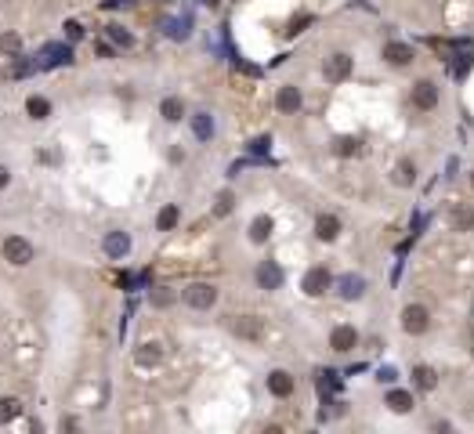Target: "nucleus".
<instances>
[{
	"mask_svg": "<svg viewBox=\"0 0 474 434\" xmlns=\"http://www.w3.org/2000/svg\"><path fill=\"white\" fill-rule=\"evenodd\" d=\"M413 387L424 391V394L434 391V387H438V369L427 365V362H417V365H413Z\"/></svg>",
	"mask_w": 474,
	"mask_h": 434,
	"instance_id": "23",
	"label": "nucleus"
},
{
	"mask_svg": "<svg viewBox=\"0 0 474 434\" xmlns=\"http://www.w3.org/2000/svg\"><path fill=\"white\" fill-rule=\"evenodd\" d=\"M340 232H344V221L337 213H319V217H315V225H311V235L319 242H337Z\"/></svg>",
	"mask_w": 474,
	"mask_h": 434,
	"instance_id": "15",
	"label": "nucleus"
},
{
	"mask_svg": "<svg viewBox=\"0 0 474 434\" xmlns=\"http://www.w3.org/2000/svg\"><path fill=\"white\" fill-rule=\"evenodd\" d=\"M22 416V401L15 394H0V423H15Z\"/></svg>",
	"mask_w": 474,
	"mask_h": 434,
	"instance_id": "27",
	"label": "nucleus"
},
{
	"mask_svg": "<svg viewBox=\"0 0 474 434\" xmlns=\"http://www.w3.org/2000/svg\"><path fill=\"white\" fill-rule=\"evenodd\" d=\"M301 290H304V297H311V300L326 297V293L333 290V271H330L326 264H311V268L304 271V278H301Z\"/></svg>",
	"mask_w": 474,
	"mask_h": 434,
	"instance_id": "5",
	"label": "nucleus"
},
{
	"mask_svg": "<svg viewBox=\"0 0 474 434\" xmlns=\"http://www.w3.org/2000/svg\"><path fill=\"white\" fill-rule=\"evenodd\" d=\"M441 105V87H438V80H431V76H420L413 87H409V109L413 112H434Z\"/></svg>",
	"mask_w": 474,
	"mask_h": 434,
	"instance_id": "1",
	"label": "nucleus"
},
{
	"mask_svg": "<svg viewBox=\"0 0 474 434\" xmlns=\"http://www.w3.org/2000/svg\"><path fill=\"white\" fill-rule=\"evenodd\" d=\"M229 333L246 340V344H261V340H265V319H258V315H232L229 319Z\"/></svg>",
	"mask_w": 474,
	"mask_h": 434,
	"instance_id": "7",
	"label": "nucleus"
},
{
	"mask_svg": "<svg viewBox=\"0 0 474 434\" xmlns=\"http://www.w3.org/2000/svg\"><path fill=\"white\" fill-rule=\"evenodd\" d=\"M366 290H369L366 275L347 271V275L333 278V293H337V300H344V304H355V300H362V297H366Z\"/></svg>",
	"mask_w": 474,
	"mask_h": 434,
	"instance_id": "8",
	"label": "nucleus"
},
{
	"mask_svg": "<svg viewBox=\"0 0 474 434\" xmlns=\"http://www.w3.org/2000/svg\"><path fill=\"white\" fill-rule=\"evenodd\" d=\"M0 257H4L11 268H29L37 261V246L25 235H8L4 242H0Z\"/></svg>",
	"mask_w": 474,
	"mask_h": 434,
	"instance_id": "4",
	"label": "nucleus"
},
{
	"mask_svg": "<svg viewBox=\"0 0 474 434\" xmlns=\"http://www.w3.org/2000/svg\"><path fill=\"white\" fill-rule=\"evenodd\" d=\"M366 152V141L359 138V134H340V138H333V156H340V160H355V156H362Z\"/></svg>",
	"mask_w": 474,
	"mask_h": 434,
	"instance_id": "20",
	"label": "nucleus"
},
{
	"mask_svg": "<svg viewBox=\"0 0 474 434\" xmlns=\"http://www.w3.org/2000/svg\"><path fill=\"white\" fill-rule=\"evenodd\" d=\"M376 380H381V384H395V369H391V365L381 369V373H376Z\"/></svg>",
	"mask_w": 474,
	"mask_h": 434,
	"instance_id": "33",
	"label": "nucleus"
},
{
	"mask_svg": "<svg viewBox=\"0 0 474 434\" xmlns=\"http://www.w3.org/2000/svg\"><path fill=\"white\" fill-rule=\"evenodd\" d=\"M388 181L395 184V189H413V184L420 181V167H417V160H413V156H402V160L391 167Z\"/></svg>",
	"mask_w": 474,
	"mask_h": 434,
	"instance_id": "14",
	"label": "nucleus"
},
{
	"mask_svg": "<svg viewBox=\"0 0 474 434\" xmlns=\"http://www.w3.org/2000/svg\"><path fill=\"white\" fill-rule=\"evenodd\" d=\"M0 4H4V0H0Z\"/></svg>",
	"mask_w": 474,
	"mask_h": 434,
	"instance_id": "36",
	"label": "nucleus"
},
{
	"mask_svg": "<svg viewBox=\"0 0 474 434\" xmlns=\"http://www.w3.org/2000/svg\"><path fill=\"white\" fill-rule=\"evenodd\" d=\"M398 326H402L405 336H424V333H431V307L420 304V300H409V304L402 307V315H398Z\"/></svg>",
	"mask_w": 474,
	"mask_h": 434,
	"instance_id": "3",
	"label": "nucleus"
},
{
	"mask_svg": "<svg viewBox=\"0 0 474 434\" xmlns=\"http://www.w3.org/2000/svg\"><path fill=\"white\" fill-rule=\"evenodd\" d=\"M236 210V192L232 189H221L217 192V203H214V217H229Z\"/></svg>",
	"mask_w": 474,
	"mask_h": 434,
	"instance_id": "30",
	"label": "nucleus"
},
{
	"mask_svg": "<svg viewBox=\"0 0 474 434\" xmlns=\"http://www.w3.org/2000/svg\"><path fill=\"white\" fill-rule=\"evenodd\" d=\"M105 37L116 44V47H123V51H127V47H134V33H131V29H123L120 22H112V25H105Z\"/></svg>",
	"mask_w": 474,
	"mask_h": 434,
	"instance_id": "28",
	"label": "nucleus"
},
{
	"mask_svg": "<svg viewBox=\"0 0 474 434\" xmlns=\"http://www.w3.org/2000/svg\"><path fill=\"white\" fill-rule=\"evenodd\" d=\"M25 116H29V119H47V116H51V98L29 95V98H25Z\"/></svg>",
	"mask_w": 474,
	"mask_h": 434,
	"instance_id": "26",
	"label": "nucleus"
},
{
	"mask_svg": "<svg viewBox=\"0 0 474 434\" xmlns=\"http://www.w3.org/2000/svg\"><path fill=\"white\" fill-rule=\"evenodd\" d=\"M181 225V206L178 203H167L160 213H156V232H174Z\"/></svg>",
	"mask_w": 474,
	"mask_h": 434,
	"instance_id": "25",
	"label": "nucleus"
},
{
	"mask_svg": "<svg viewBox=\"0 0 474 434\" xmlns=\"http://www.w3.org/2000/svg\"><path fill=\"white\" fill-rule=\"evenodd\" d=\"M254 283H258V290H282V283H287V275H282V268L275 264V261H261L258 264V271H254Z\"/></svg>",
	"mask_w": 474,
	"mask_h": 434,
	"instance_id": "16",
	"label": "nucleus"
},
{
	"mask_svg": "<svg viewBox=\"0 0 474 434\" xmlns=\"http://www.w3.org/2000/svg\"><path fill=\"white\" fill-rule=\"evenodd\" d=\"M188 123H192L196 141H210V138H214V131H217V123H214V116H210V112H192V116H188Z\"/></svg>",
	"mask_w": 474,
	"mask_h": 434,
	"instance_id": "24",
	"label": "nucleus"
},
{
	"mask_svg": "<svg viewBox=\"0 0 474 434\" xmlns=\"http://www.w3.org/2000/svg\"><path fill=\"white\" fill-rule=\"evenodd\" d=\"M359 344H362V333H359L352 322H337V326L330 329V351H333V355H352Z\"/></svg>",
	"mask_w": 474,
	"mask_h": 434,
	"instance_id": "9",
	"label": "nucleus"
},
{
	"mask_svg": "<svg viewBox=\"0 0 474 434\" xmlns=\"http://www.w3.org/2000/svg\"><path fill=\"white\" fill-rule=\"evenodd\" d=\"M272 232H275V221H272L268 213H258L254 221H250V228H246V239L254 242V246H265L272 239Z\"/></svg>",
	"mask_w": 474,
	"mask_h": 434,
	"instance_id": "21",
	"label": "nucleus"
},
{
	"mask_svg": "<svg viewBox=\"0 0 474 434\" xmlns=\"http://www.w3.org/2000/svg\"><path fill=\"white\" fill-rule=\"evenodd\" d=\"M0 54H22V37L18 33H0Z\"/></svg>",
	"mask_w": 474,
	"mask_h": 434,
	"instance_id": "31",
	"label": "nucleus"
},
{
	"mask_svg": "<svg viewBox=\"0 0 474 434\" xmlns=\"http://www.w3.org/2000/svg\"><path fill=\"white\" fill-rule=\"evenodd\" d=\"M160 116H163V123H181V119H188V105L178 98V95H167L163 102H160Z\"/></svg>",
	"mask_w": 474,
	"mask_h": 434,
	"instance_id": "22",
	"label": "nucleus"
},
{
	"mask_svg": "<svg viewBox=\"0 0 474 434\" xmlns=\"http://www.w3.org/2000/svg\"><path fill=\"white\" fill-rule=\"evenodd\" d=\"M66 37L69 40H83V25L80 22H66Z\"/></svg>",
	"mask_w": 474,
	"mask_h": 434,
	"instance_id": "32",
	"label": "nucleus"
},
{
	"mask_svg": "<svg viewBox=\"0 0 474 434\" xmlns=\"http://www.w3.org/2000/svg\"><path fill=\"white\" fill-rule=\"evenodd\" d=\"M265 387H268L272 398L287 401V398H294V391H297V377L290 373V369H272V373L265 377Z\"/></svg>",
	"mask_w": 474,
	"mask_h": 434,
	"instance_id": "13",
	"label": "nucleus"
},
{
	"mask_svg": "<svg viewBox=\"0 0 474 434\" xmlns=\"http://www.w3.org/2000/svg\"><path fill=\"white\" fill-rule=\"evenodd\" d=\"M381 58H384V66H391V69H409L417 61V47L405 44V40H388L381 47Z\"/></svg>",
	"mask_w": 474,
	"mask_h": 434,
	"instance_id": "10",
	"label": "nucleus"
},
{
	"mask_svg": "<svg viewBox=\"0 0 474 434\" xmlns=\"http://www.w3.org/2000/svg\"><path fill=\"white\" fill-rule=\"evenodd\" d=\"M467 184H470V192H474V167H470V174H467Z\"/></svg>",
	"mask_w": 474,
	"mask_h": 434,
	"instance_id": "35",
	"label": "nucleus"
},
{
	"mask_svg": "<svg viewBox=\"0 0 474 434\" xmlns=\"http://www.w3.org/2000/svg\"><path fill=\"white\" fill-rule=\"evenodd\" d=\"M178 297L188 312H210V307H217V300H221V290L214 283H188Z\"/></svg>",
	"mask_w": 474,
	"mask_h": 434,
	"instance_id": "2",
	"label": "nucleus"
},
{
	"mask_svg": "<svg viewBox=\"0 0 474 434\" xmlns=\"http://www.w3.org/2000/svg\"><path fill=\"white\" fill-rule=\"evenodd\" d=\"M174 300H178V293H174L170 286H160V290H152V293H149V304L156 307V312H163V307H170Z\"/></svg>",
	"mask_w": 474,
	"mask_h": 434,
	"instance_id": "29",
	"label": "nucleus"
},
{
	"mask_svg": "<svg viewBox=\"0 0 474 434\" xmlns=\"http://www.w3.org/2000/svg\"><path fill=\"white\" fill-rule=\"evenodd\" d=\"M384 406H388L395 416H405V413H413V409H417V398H413V391H405V387H388Z\"/></svg>",
	"mask_w": 474,
	"mask_h": 434,
	"instance_id": "17",
	"label": "nucleus"
},
{
	"mask_svg": "<svg viewBox=\"0 0 474 434\" xmlns=\"http://www.w3.org/2000/svg\"><path fill=\"white\" fill-rule=\"evenodd\" d=\"M449 228L460 232V235L474 232V206L470 203H453L449 206Z\"/></svg>",
	"mask_w": 474,
	"mask_h": 434,
	"instance_id": "18",
	"label": "nucleus"
},
{
	"mask_svg": "<svg viewBox=\"0 0 474 434\" xmlns=\"http://www.w3.org/2000/svg\"><path fill=\"white\" fill-rule=\"evenodd\" d=\"M304 109V90L297 83H282L275 90V112L279 116H297Z\"/></svg>",
	"mask_w": 474,
	"mask_h": 434,
	"instance_id": "12",
	"label": "nucleus"
},
{
	"mask_svg": "<svg viewBox=\"0 0 474 434\" xmlns=\"http://www.w3.org/2000/svg\"><path fill=\"white\" fill-rule=\"evenodd\" d=\"M352 73H355V58L347 54V51H333V54L323 58L326 83H344V80H352Z\"/></svg>",
	"mask_w": 474,
	"mask_h": 434,
	"instance_id": "6",
	"label": "nucleus"
},
{
	"mask_svg": "<svg viewBox=\"0 0 474 434\" xmlns=\"http://www.w3.org/2000/svg\"><path fill=\"white\" fill-rule=\"evenodd\" d=\"M134 362H138L141 369L160 365V362H163V344H160V340H141V344L134 348Z\"/></svg>",
	"mask_w": 474,
	"mask_h": 434,
	"instance_id": "19",
	"label": "nucleus"
},
{
	"mask_svg": "<svg viewBox=\"0 0 474 434\" xmlns=\"http://www.w3.org/2000/svg\"><path fill=\"white\" fill-rule=\"evenodd\" d=\"M8 184H11V170H8L4 163H0V192H4V189H8Z\"/></svg>",
	"mask_w": 474,
	"mask_h": 434,
	"instance_id": "34",
	"label": "nucleus"
},
{
	"mask_svg": "<svg viewBox=\"0 0 474 434\" xmlns=\"http://www.w3.org/2000/svg\"><path fill=\"white\" fill-rule=\"evenodd\" d=\"M131 250H134L131 232H123V228H109V232L102 235V254H105L109 261H123Z\"/></svg>",
	"mask_w": 474,
	"mask_h": 434,
	"instance_id": "11",
	"label": "nucleus"
}]
</instances>
